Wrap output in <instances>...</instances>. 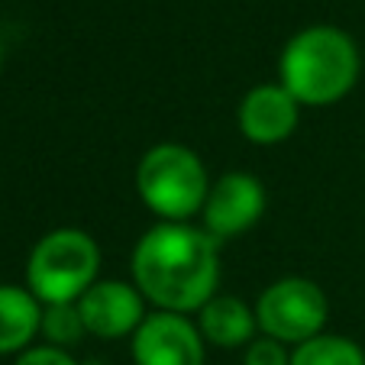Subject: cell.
I'll list each match as a JSON object with an SVG mask.
<instances>
[{
  "mask_svg": "<svg viewBox=\"0 0 365 365\" xmlns=\"http://www.w3.org/2000/svg\"><path fill=\"white\" fill-rule=\"evenodd\" d=\"M42 304L26 284H0V356H20L39 339Z\"/></svg>",
  "mask_w": 365,
  "mask_h": 365,
  "instance_id": "11",
  "label": "cell"
},
{
  "mask_svg": "<svg viewBox=\"0 0 365 365\" xmlns=\"http://www.w3.org/2000/svg\"><path fill=\"white\" fill-rule=\"evenodd\" d=\"M265 204H269L265 185L252 172H223L207 191L200 227L217 242L240 240L265 217Z\"/></svg>",
  "mask_w": 365,
  "mask_h": 365,
  "instance_id": "6",
  "label": "cell"
},
{
  "mask_svg": "<svg viewBox=\"0 0 365 365\" xmlns=\"http://www.w3.org/2000/svg\"><path fill=\"white\" fill-rule=\"evenodd\" d=\"M133 185L143 207L159 223H191L204 210L214 181L191 145L155 143L139 155Z\"/></svg>",
  "mask_w": 365,
  "mask_h": 365,
  "instance_id": "3",
  "label": "cell"
},
{
  "mask_svg": "<svg viewBox=\"0 0 365 365\" xmlns=\"http://www.w3.org/2000/svg\"><path fill=\"white\" fill-rule=\"evenodd\" d=\"M14 365H78V359L71 356V349L52 343H33L29 349H23L16 356Z\"/></svg>",
  "mask_w": 365,
  "mask_h": 365,
  "instance_id": "15",
  "label": "cell"
},
{
  "mask_svg": "<svg viewBox=\"0 0 365 365\" xmlns=\"http://www.w3.org/2000/svg\"><path fill=\"white\" fill-rule=\"evenodd\" d=\"M130 282L149 307L194 317L220 294V242L197 223H152L133 246Z\"/></svg>",
  "mask_w": 365,
  "mask_h": 365,
  "instance_id": "1",
  "label": "cell"
},
{
  "mask_svg": "<svg viewBox=\"0 0 365 365\" xmlns=\"http://www.w3.org/2000/svg\"><path fill=\"white\" fill-rule=\"evenodd\" d=\"M242 365H291V346L259 333V336L242 349Z\"/></svg>",
  "mask_w": 365,
  "mask_h": 365,
  "instance_id": "14",
  "label": "cell"
},
{
  "mask_svg": "<svg viewBox=\"0 0 365 365\" xmlns=\"http://www.w3.org/2000/svg\"><path fill=\"white\" fill-rule=\"evenodd\" d=\"M0 62H4V46H0Z\"/></svg>",
  "mask_w": 365,
  "mask_h": 365,
  "instance_id": "16",
  "label": "cell"
},
{
  "mask_svg": "<svg viewBox=\"0 0 365 365\" xmlns=\"http://www.w3.org/2000/svg\"><path fill=\"white\" fill-rule=\"evenodd\" d=\"M194 324H197L204 343L217 346V349H246L259 336L255 307L233 294H214L194 314Z\"/></svg>",
  "mask_w": 365,
  "mask_h": 365,
  "instance_id": "10",
  "label": "cell"
},
{
  "mask_svg": "<svg viewBox=\"0 0 365 365\" xmlns=\"http://www.w3.org/2000/svg\"><path fill=\"white\" fill-rule=\"evenodd\" d=\"M291 365H365V349L343 333H320L291 349Z\"/></svg>",
  "mask_w": 365,
  "mask_h": 365,
  "instance_id": "12",
  "label": "cell"
},
{
  "mask_svg": "<svg viewBox=\"0 0 365 365\" xmlns=\"http://www.w3.org/2000/svg\"><path fill=\"white\" fill-rule=\"evenodd\" d=\"M78 310L88 336L117 343V339H130L143 327V320L149 317V301L133 282L101 278L78 297Z\"/></svg>",
  "mask_w": 365,
  "mask_h": 365,
  "instance_id": "8",
  "label": "cell"
},
{
  "mask_svg": "<svg viewBox=\"0 0 365 365\" xmlns=\"http://www.w3.org/2000/svg\"><path fill=\"white\" fill-rule=\"evenodd\" d=\"M252 307L255 320H259V333L291 346V349L327 333V320H330L327 291L314 278L304 275L275 278L262 288Z\"/></svg>",
  "mask_w": 365,
  "mask_h": 365,
  "instance_id": "5",
  "label": "cell"
},
{
  "mask_svg": "<svg viewBox=\"0 0 365 365\" xmlns=\"http://www.w3.org/2000/svg\"><path fill=\"white\" fill-rule=\"evenodd\" d=\"M301 110L304 107L278 81L255 84L236 107V126L252 145H282L284 139L294 136Z\"/></svg>",
  "mask_w": 365,
  "mask_h": 365,
  "instance_id": "9",
  "label": "cell"
},
{
  "mask_svg": "<svg viewBox=\"0 0 365 365\" xmlns=\"http://www.w3.org/2000/svg\"><path fill=\"white\" fill-rule=\"evenodd\" d=\"M101 282V246L81 227H56L39 236L26 259V288L39 304H75Z\"/></svg>",
  "mask_w": 365,
  "mask_h": 365,
  "instance_id": "4",
  "label": "cell"
},
{
  "mask_svg": "<svg viewBox=\"0 0 365 365\" xmlns=\"http://www.w3.org/2000/svg\"><path fill=\"white\" fill-rule=\"evenodd\" d=\"M362 75V52L346 29L317 23L284 42L278 56V84L301 107L324 110L352 94Z\"/></svg>",
  "mask_w": 365,
  "mask_h": 365,
  "instance_id": "2",
  "label": "cell"
},
{
  "mask_svg": "<svg viewBox=\"0 0 365 365\" xmlns=\"http://www.w3.org/2000/svg\"><path fill=\"white\" fill-rule=\"evenodd\" d=\"M42 343L62 346V349H75L88 330H84L81 310L75 304H42V327H39Z\"/></svg>",
  "mask_w": 365,
  "mask_h": 365,
  "instance_id": "13",
  "label": "cell"
},
{
  "mask_svg": "<svg viewBox=\"0 0 365 365\" xmlns=\"http://www.w3.org/2000/svg\"><path fill=\"white\" fill-rule=\"evenodd\" d=\"M130 352L136 365H207V343L194 317L172 310H149L130 336Z\"/></svg>",
  "mask_w": 365,
  "mask_h": 365,
  "instance_id": "7",
  "label": "cell"
}]
</instances>
